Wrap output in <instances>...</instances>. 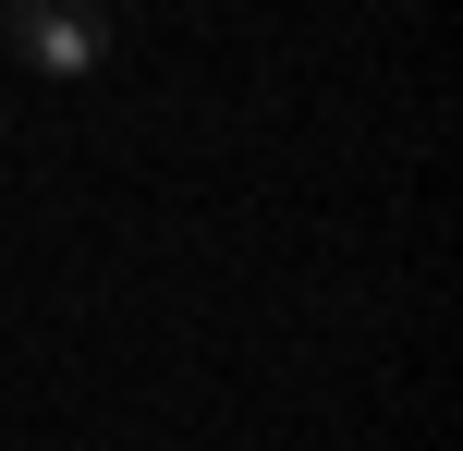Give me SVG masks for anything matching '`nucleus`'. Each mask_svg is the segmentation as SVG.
Here are the masks:
<instances>
[{"label": "nucleus", "mask_w": 463, "mask_h": 451, "mask_svg": "<svg viewBox=\"0 0 463 451\" xmlns=\"http://www.w3.org/2000/svg\"><path fill=\"white\" fill-rule=\"evenodd\" d=\"M0 37H13V61H24V73L73 86V73L110 61V0H0Z\"/></svg>", "instance_id": "nucleus-1"}]
</instances>
